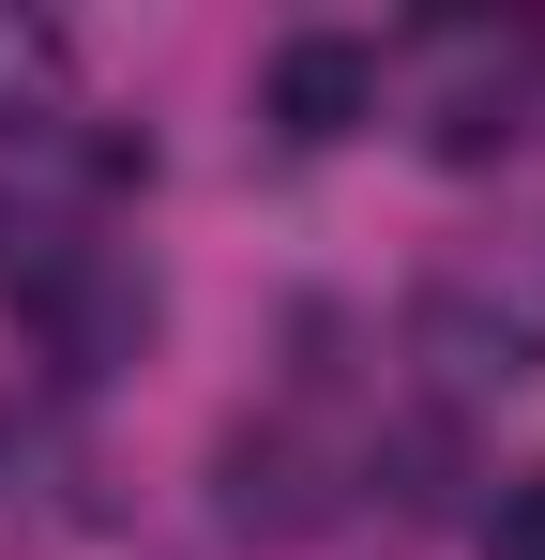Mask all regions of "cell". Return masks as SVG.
<instances>
[{
	"label": "cell",
	"mask_w": 545,
	"mask_h": 560,
	"mask_svg": "<svg viewBox=\"0 0 545 560\" xmlns=\"http://www.w3.org/2000/svg\"><path fill=\"white\" fill-rule=\"evenodd\" d=\"M258 106H272V137H303V152H318V137L379 121V46H363V31H288Z\"/></svg>",
	"instance_id": "obj_1"
},
{
	"label": "cell",
	"mask_w": 545,
	"mask_h": 560,
	"mask_svg": "<svg viewBox=\"0 0 545 560\" xmlns=\"http://www.w3.org/2000/svg\"><path fill=\"white\" fill-rule=\"evenodd\" d=\"M228 515H243V530H303V515H318V500H303V455H288V440H228Z\"/></svg>",
	"instance_id": "obj_3"
},
{
	"label": "cell",
	"mask_w": 545,
	"mask_h": 560,
	"mask_svg": "<svg viewBox=\"0 0 545 560\" xmlns=\"http://www.w3.org/2000/svg\"><path fill=\"white\" fill-rule=\"evenodd\" d=\"M46 121H61V31L0 15V152H31Z\"/></svg>",
	"instance_id": "obj_2"
},
{
	"label": "cell",
	"mask_w": 545,
	"mask_h": 560,
	"mask_svg": "<svg viewBox=\"0 0 545 560\" xmlns=\"http://www.w3.org/2000/svg\"><path fill=\"white\" fill-rule=\"evenodd\" d=\"M485 560H545V469L500 485V515H485Z\"/></svg>",
	"instance_id": "obj_4"
}]
</instances>
